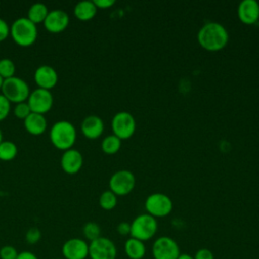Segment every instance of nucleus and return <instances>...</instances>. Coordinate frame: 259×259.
Wrapping results in <instances>:
<instances>
[{
  "mask_svg": "<svg viewBox=\"0 0 259 259\" xmlns=\"http://www.w3.org/2000/svg\"><path fill=\"white\" fill-rule=\"evenodd\" d=\"M10 35L20 47H29L37 38V26L27 17H18L10 25Z\"/></svg>",
  "mask_w": 259,
  "mask_h": 259,
  "instance_id": "nucleus-3",
  "label": "nucleus"
},
{
  "mask_svg": "<svg viewBox=\"0 0 259 259\" xmlns=\"http://www.w3.org/2000/svg\"><path fill=\"white\" fill-rule=\"evenodd\" d=\"M117 249L115 244L106 237H99L89 243L90 259H116Z\"/></svg>",
  "mask_w": 259,
  "mask_h": 259,
  "instance_id": "nucleus-11",
  "label": "nucleus"
},
{
  "mask_svg": "<svg viewBox=\"0 0 259 259\" xmlns=\"http://www.w3.org/2000/svg\"><path fill=\"white\" fill-rule=\"evenodd\" d=\"M70 22L69 15L62 9H54L49 11L45 21V28L51 33H60L64 31Z\"/></svg>",
  "mask_w": 259,
  "mask_h": 259,
  "instance_id": "nucleus-13",
  "label": "nucleus"
},
{
  "mask_svg": "<svg viewBox=\"0 0 259 259\" xmlns=\"http://www.w3.org/2000/svg\"><path fill=\"white\" fill-rule=\"evenodd\" d=\"M13 113L17 118L24 120L31 113V110H30L27 102L24 101V102L15 104V106L13 108Z\"/></svg>",
  "mask_w": 259,
  "mask_h": 259,
  "instance_id": "nucleus-27",
  "label": "nucleus"
},
{
  "mask_svg": "<svg viewBox=\"0 0 259 259\" xmlns=\"http://www.w3.org/2000/svg\"><path fill=\"white\" fill-rule=\"evenodd\" d=\"M56 259H63V258H56Z\"/></svg>",
  "mask_w": 259,
  "mask_h": 259,
  "instance_id": "nucleus-39",
  "label": "nucleus"
},
{
  "mask_svg": "<svg viewBox=\"0 0 259 259\" xmlns=\"http://www.w3.org/2000/svg\"><path fill=\"white\" fill-rule=\"evenodd\" d=\"M77 139V131L69 120H58L50 128V140L53 146L66 151L73 148Z\"/></svg>",
  "mask_w": 259,
  "mask_h": 259,
  "instance_id": "nucleus-2",
  "label": "nucleus"
},
{
  "mask_svg": "<svg viewBox=\"0 0 259 259\" xmlns=\"http://www.w3.org/2000/svg\"><path fill=\"white\" fill-rule=\"evenodd\" d=\"M16 67L12 60L3 58L0 60V76L3 79H8L15 76Z\"/></svg>",
  "mask_w": 259,
  "mask_h": 259,
  "instance_id": "nucleus-26",
  "label": "nucleus"
},
{
  "mask_svg": "<svg viewBox=\"0 0 259 259\" xmlns=\"http://www.w3.org/2000/svg\"><path fill=\"white\" fill-rule=\"evenodd\" d=\"M124 252L128 259H143L146 255V246L144 242L130 238L124 243Z\"/></svg>",
  "mask_w": 259,
  "mask_h": 259,
  "instance_id": "nucleus-20",
  "label": "nucleus"
},
{
  "mask_svg": "<svg viewBox=\"0 0 259 259\" xmlns=\"http://www.w3.org/2000/svg\"><path fill=\"white\" fill-rule=\"evenodd\" d=\"M34 81L38 88L50 90L54 88L58 83V73L57 71L49 65H40L37 67L33 74Z\"/></svg>",
  "mask_w": 259,
  "mask_h": 259,
  "instance_id": "nucleus-15",
  "label": "nucleus"
},
{
  "mask_svg": "<svg viewBox=\"0 0 259 259\" xmlns=\"http://www.w3.org/2000/svg\"><path fill=\"white\" fill-rule=\"evenodd\" d=\"M197 40L204 50L218 52L227 46L229 33L223 24L210 21L201 26L197 33Z\"/></svg>",
  "mask_w": 259,
  "mask_h": 259,
  "instance_id": "nucleus-1",
  "label": "nucleus"
},
{
  "mask_svg": "<svg viewBox=\"0 0 259 259\" xmlns=\"http://www.w3.org/2000/svg\"><path fill=\"white\" fill-rule=\"evenodd\" d=\"M111 128L113 135L118 139H130L136 131L135 117L127 111H119L112 117Z\"/></svg>",
  "mask_w": 259,
  "mask_h": 259,
  "instance_id": "nucleus-7",
  "label": "nucleus"
},
{
  "mask_svg": "<svg viewBox=\"0 0 259 259\" xmlns=\"http://www.w3.org/2000/svg\"><path fill=\"white\" fill-rule=\"evenodd\" d=\"M117 196L111 190L103 191L99 196V205L105 210H111L116 206Z\"/></svg>",
  "mask_w": 259,
  "mask_h": 259,
  "instance_id": "nucleus-24",
  "label": "nucleus"
},
{
  "mask_svg": "<svg viewBox=\"0 0 259 259\" xmlns=\"http://www.w3.org/2000/svg\"><path fill=\"white\" fill-rule=\"evenodd\" d=\"M82 232H83L85 239L88 240L89 242H92V241L96 240L97 238L101 237V229H100L99 225L95 222H87L83 226Z\"/></svg>",
  "mask_w": 259,
  "mask_h": 259,
  "instance_id": "nucleus-25",
  "label": "nucleus"
},
{
  "mask_svg": "<svg viewBox=\"0 0 259 259\" xmlns=\"http://www.w3.org/2000/svg\"><path fill=\"white\" fill-rule=\"evenodd\" d=\"M97 12V7L93 1L83 0L78 2L74 7V15L77 19L87 21L92 19Z\"/></svg>",
  "mask_w": 259,
  "mask_h": 259,
  "instance_id": "nucleus-19",
  "label": "nucleus"
},
{
  "mask_svg": "<svg viewBox=\"0 0 259 259\" xmlns=\"http://www.w3.org/2000/svg\"><path fill=\"white\" fill-rule=\"evenodd\" d=\"M136 178L130 170H118L113 173L109 179V190L116 196L128 194L135 187Z\"/></svg>",
  "mask_w": 259,
  "mask_h": 259,
  "instance_id": "nucleus-8",
  "label": "nucleus"
},
{
  "mask_svg": "<svg viewBox=\"0 0 259 259\" xmlns=\"http://www.w3.org/2000/svg\"><path fill=\"white\" fill-rule=\"evenodd\" d=\"M8 35H10V26L4 19L0 18V42L5 40Z\"/></svg>",
  "mask_w": 259,
  "mask_h": 259,
  "instance_id": "nucleus-32",
  "label": "nucleus"
},
{
  "mask_svg": "<svg viewBox=\"0 0 259 259\" xmlns=\"http://www.w3.org/2000/svg\"><path fill=\"white\" fill-rule=\"evenodd\" d=\"M239 19L245 24H254L259 19V3L255 0H244L238 6Z\"/></svg>",
  "mask_w": 259,
  "mask_h": 259,
  "instance_id": "nucleus-16",
  "label": "nucleus"
},
{
  "mask_svg": "<svg viewBox=\"0 0 259 259\" xmlns=\"http://www.w3.org/2000/svg\"><path fill=\"white\" fill-rule=\"evenodd\" d=\"M3 81H4V79L0 76V91H1V88H2V85H3Z\"/></svg>",
  "mask_w": 259,
  "mask_h": 259,
  "instance_id": "nucleus-37",
  "label": "nucleus"
},
{
  "mask_svg": "<svg viewBox=\"0 0 259 259\" xmlns=\"http://www.w3.org/2000/svg\"><path fill=\"white\" fill-rule=\"evenodd\" d=\"M1 94H3L10 103H20L27 100L30 89L25 80L20 77L13 76L8 79H4L1 88Z\"/></svg>",
  "mask_w": 259,
  "mask_h": 259,
  "instance_id": "nucleus-4",
  "label": "nucleus"
},
{
  "mask_svg": "<svg viewBox=\"0 0 259 259\" xmlns=\"http://www.w3.org/2000/svg\"><path fill=\"white\" fill-rule=\"evenodd\" d=\"M18 251L11 245H5L0 248V259H16Z\"/></svg>",
  "mask_w": 259,
  "mask_h": 259,
  "instance_id": "nucleus-29",
  "label": "nucleus"
},
{
  "mask_svg": "<svg viewBox=\"0 0 259 259\" xmlns=\"http://www.w3.org/2000/svg\"><path fill=\"white\" fill-rule=\"evenodd\" d=\"M49 13V8L46 4L41 3V2H36L33 3L27 11V18L32 21L34 24H38V23H44L47 15Z\"/></svg>",
  "mask_w": 259,
  "mask_h": 259,
  "instance_id": "nucleus-21",
  "label": "nucleus"
},
{
  "mask_svg": "<svg viewBox=\"0 0 259 259\" xmlns=\"http://www.w3.org/2000/svg\"><path fill=\"white\" fill-rule=\"evenodd\" d=\"M145 208L147 213L156 218H163L168 215L173 209V202L171 198L164 193H153L149 195L145 201Z\"/></svg>",
  "mask_w": 259,
  "mask_h": 259,
  "instance_id": "nucleus-6",
  "label": "nucleus"
},
{
  "mask_svg": "<svg viewBox=\"0 0 259 259\" xmlns=\"http://www.w3.org/2000/svg\"><path fill=\"white\" fill-rule=\"evenodd\" d=\"M104 130L103 120L94 114L86 116L81 122L82 134L90 140H95L99 138Z\"/></svg>",
  "mask_w": 259,
  "mask_h": 259,
  "instance_id": "nucleus-17",
  "label": "nucleus"
},
{
  "mask_svg": "<svg viewBox=\"0 0 259 259\" xmlns=\"http://www.w3.org/2000/svg\"><path fill=\"white\" fill-rule=\"evenodd\" d=\"M179 254V246L171 237L162 236L153 243L152 255L154 259H177Z\"/></svg>",
  "mask_w": 259,
  "mask_h": 259,
  "instance_id": "nucleus-10",
  "label": "nucleus"
},
{
  "mask_svg": "<svg viewBox=\"0 0 259 259\" xmlns=\"http://www.w3.org/2000/svg\"><path fill=\"white\" fill-rule=\"evenodd\" d=\"M121 147V140L114 135L106 136L101 142V150L107 155H113L119 151Z\"/></svg>",
  "mask_w": 259,
  "mask_h": 259,
  "instance_id": "nucleus-22",
  "label": "nucleus"
},
{
  "mask_svg": "<svg viewBox=\"0 0 259 259\" xmlns=\"http://www.w3.org/2000/svg\"><path fill=\"white\" fill-rule=\"evenodd\" d=\"M193 259H214V255L210 250L201 248L195 252Z\"/></svg>",
  "mask_w": 259,
  "mask_h": 259,
  "instance_id": "nucleus-31",
  "label": "nucleus"
},
{
  "mask_svg": "<svg viewBox=\"0 0 259 259\" xmlns=\"http://www.w3.org/2000/svg\"><path fill=\"white\" fill-rule=\"evenodd\" d=\"M24 128L27 133L33 136L42 135L48 127V122L44 114L31 112L24 120H23Z\"/></svg>",
  "mask_w": 259,
  "mask_h": 259,
  "instance_id": "nucleus-18",
  "label": "nucleus"
},
{
  "mask_svg": "<svg viewBox=\"0 0 259 259\" xmlns=\"http://www.w3.org/2000/svg\"><path fill=\"white\" fill-rule=\"evenodd\" d=\"M40 238H41V232L36 227L29 228L25 233V241L30 245L36 244L40 240Z\"/></svg>",
  "mask_w": 259,
  "mask_h": 259,
  "instance_id": "nucleus-28",
  "label": "nucleus"
},
{
  "mask_svg": "<svg viewBox=\"0 0 259 259\" xmlns=\"http://www.w3.org/2000/svg\"><path fill=\"white\" fill-rule=\"evenodd\" d=\"M60 164L62 170L65 173L70 175L76 174L81 170L83 166V156L78 150L71 148L64 151L63 155L61 156Z\"/></svg>",
  "mask_w": 259,
  "mask_h": 259,
  "instance_id": "nucleus-14",
  "label": "nucleus"
},
{
  "mask_svg": "<svg viewBox=\"0 0 259 259\" xmlns=\"http://www.w3.org/2000/svg\"><path fill=\"white\" fill-rule=\"evenodd\" d=\"M158 230L157 220L149 213H142L131 223V238L142 242L152 239Z\"/></svg>",
  "mask_w": 259,
  "mask_h": 259,
  "instance_id": "nucleus-5",
  "label": "nucleus"
},
{
  "mask_svg": "<svg viewBox=\"0 0 259 259\" xmlns=\"http://www.w3.org/2000/svg\"><path fill=\"white\" fill-rule=\"evenodd\" d=\"M177 259H193V257L190 256V255L187 254V253H180L179 256L177 257Z\"/></svg>",
  "mask_w": 259,
  "mask_h": 259,
  "instance_id": "nucleus-36",
  "label": "nucleus"
},
{
  "mask_svg": "<svg viewBox=\"0 0 259 259\" xmlns=\"http://www.w3.org/2000/svg\"><path fill=\"white\" fill-rule=\"evenodd\" d=\"M3 140H2V132H1V130H0V143L2 142Z\"/></svg>",
  "mask_w": 259,
  "mask_h": 259,
  "instance_id": "nucleus-38",
  "label": "nucleus"
},
{
  "mask_svg": "<svg viewBox=\"0 0 259 259\" xmlns=\"http://www.w3.org/2000/svg\"><path fill=\"white\" fill-rule=\"evenodd\" d=\"M31 112L44 114L49 112L54 104V97L50 90L36 88L30 91V94L26 100Z\"/></svg>",
  "mask_w": 259,
  "mask_h": 259,
  "instance_id": "nucleus-9",
  "label": "nucleus"
},
{
  "mask_svg": "<svg viewBox=\"0 0 259 259\" xmlns=\"http://www.w3.org/2000/svg\"><path fill=\"white\" fill-rule=\"evenodd\" d=\"M16 259H38V258L34 253L30 251H22L18 253V256Z\"/></svg>",
  "mask_w": 259,
  "mask_h": 259,
  "instance_id": "nucleus-35",
  "label": "nucleus"
},
{
  "mask_svg": "<svg viewBox=\"0 0 259 259\" xmlns=\"http://www.w3.org/2000/svg\"><path fill=\"white\" fill-rule=\"evenodd\" d=\"M116 231L121 236H127L131 234V224L126 222H121L117 225Z\"/></svg>",
  "mask_w": 259,
  "mask_h": 259,
  "instance_id": "nucleus-33",
  "label": "nucleus"
},
{
  "mask_svg": "<svg viewBox=\"0 0 259 259\" xmlns=\"http://www.w3.org/2000/svg\"><path fill=\"white\" fill-rule=\"evenodd\" d=\"M63 259H86L89 255V244L81 238L68 239L62 246Z\"/></svg>",
  "mask_w": 259,
  "mask_h": 259,
  "instance_id": "nucleus-12",
  "label": "nucleus"
},
{
  "mask_svg": "<svg viewBox=\"0 0 259 259\" xmlns=\"http://www.w3.org/2000/svg\"><path fill=\"white\" fill-rule=\"evenodd\" d=\"M11 109V103L9 102V100L0 93V121L4 120Z\"/></svg>",
  "mask_w": 259,
  "mask_h": 259,
  "instance_id": "nucleus-30",
  "label": "nucleus"
},
{
  "mask_svg": "<svg viewBox=\"0 0 259 259\" xmlns=\"http://www.w3.org/2000/svg\"><path fill=\"white\" fill-rule=\"evenodd\" d=\"M17 146L11 141H2L0 143V160L1 161H11L17 155Z\"/></svg>",
  "mask_w": 259,
  "mask_h": 259,
  "instance_id": "nucleus-23",
  "label": "nucleus"
},
{
  "mask_svg": "<svg viewBox=\"0 0 259 259\" xmlns=\"http://www.w3.org/2000/svg\"><path fill=\"white\" fill-rule=\"evenodd\" d=\"M93 2L95 4V6L97 7V9L98 8L106 9V8L111 7L115 3L114 0H93Z\"/></svg>",
  "mask_w": 259,
  "mask_h": 259,
  "instance_id": "nucleus-34",
  "label": "nucleus"
}]
</instances>
